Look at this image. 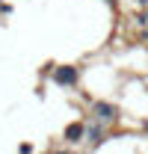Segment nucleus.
Segmentation results:
<instances>
[{
    "label": "nucleus",
    "mask_w": 148,
    "mask_h": 154,
    "mask_svg": "<svg viewBox=\"0 0 148 154\" xmlns=\"http://www.w3.org/2000/svg\"><path fill=\"white\" fill-rule=\"evenodd\" d=\"M145 21H148V6H145Z\"/></svg>",
    "instance_id": "5"
},
{
    "label": "nucleus",
    "mask_w": 148,
    "mask_h": 154,
    "mask_svg": "<svg viewBox=\"0 0 148 154\" xmlns=\"http://www.w3.org/2000/svg\"><path fill=\"white\" fill-rule=\"evenodd\" d=\"M92 116L95 122H101V125H113V122H119V107L116 104H110V101H95L92 104Z\"/></svg>",
    "instance_id": "1"
},
{
    "label": "nucleus",
    "mask_w": 148,
    "mask_h": 154,
    "mask_svg": "<svg viewBox=\"0 0 148 154\" xmlns=\"http://www.w3.org/2000/svg\"><path fill=\"white\" fill-rule=\"evenodd\" d=\"M83 136H86V125H80V122H77V125H68V128H65V142H68V145L80 142Z\"/></svg>",
    "instance_id": "3"
},
{
    "label": "nucleus",
    "mask_w": 148,
    "mask_h": 154,
    "mask_svg": "<svg viewBox=\"0 0 148 154\" xmlns=\"http://www.w3.org/2000/svg\"><path fill=\"white\" fill-rule=\"evenodd\" d=\"M86 139H89V145H101V142H104V128H101V122H98V125H86Z\"/></svg>",
    "instance_id": "4"
},
{
    "label": "nucleus",
    "mask_w": 148,
    "mask_h": 154,
    "mask_svg": "<svg viewBox=\"0 0 148 154\" xmlns=\"http://www.w3.org/2000/svg\"><path fill=\"white\" fill-rule=\"evenodd\" d=\"M54 80L62 89H74V86L80 83V68H74V65H59L54 71Z\"/></svg>",
    "instance_id": "2"
}]
</instances>
